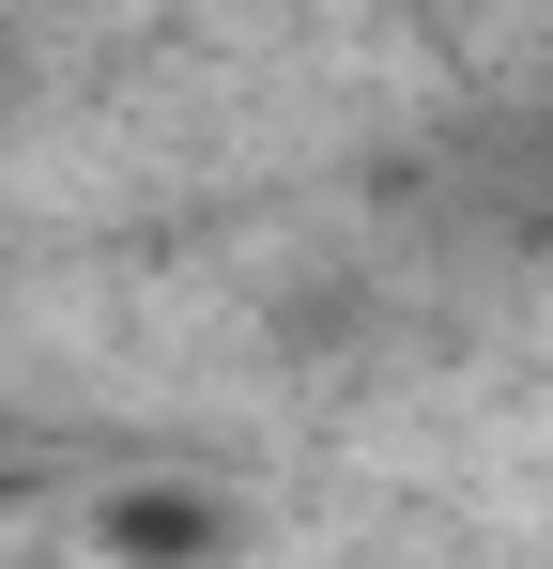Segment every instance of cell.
I'll use <instances>...</instances> for the list:
<instances>
[{"mask_svg": "<svg viewBox=\"0 0 553 569\" xmlns=\"http://www.w3.org/2000/svg\"><path fill=\"white\" fill-rule=\"evenodd\" d=\"M200 523H215V508H184V492H123V508H108V539H200Z\"/></svg>", "mask_w": 553, "mask_h": 569, "instance_id": "1", "label": "cell"}]
</instances>
